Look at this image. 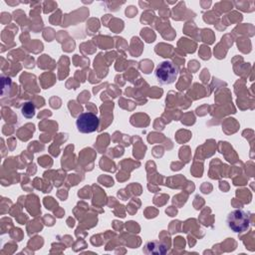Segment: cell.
Listing matches in <instances>:
<instances>
[{"label":"cell","mask_w":255,"mask_h":255,"mask_svg":"<svg viewBox=\"0 0 255 255\" xmlns=\"http://www.w3.org/2000/svg\"><path fill=\"white\" fill-rule=\"evenodd\" d=\"M99 118L91 112H85L80 114L76 120V127L78 130L82 133H91L96 131L99 128Z\"/></svg>","instance_id":"3957f363"},{"label":"cell","mask_w":255,"mask_h":255,"mask_svg":"<svg viewBox=\"0 0 255 255\" xmlns=\"http://www.w3.org/2000/svg\"><path fill=\"white\" fill-rule=\"evenodd\" d=\"M36 107L32 102H26L21 108V114L27 119H31L35 116Z\"/></svg>","instance_id":"5b68a950"},{"label":"cell","mask_w":255,"mask_h":255,"mask_svg":"<svg viewBox=\"0 0 255 255\" xmlns=\"http://www.w3.org/2000/svg\"><path fill=\"white\" fill-rule=\"evenodd\" d=\"M146 254H164L166 253V247L158 241L147 242L142 250Z\"/></svg>","instance_id":"277c9868"},{"label":"cell","mask_w":255,"mask_h":255,"mask_svg":"<svg viewBox=\"0 0 255 255\" xmlns=\"http://www.w3.org/2000/svg\"><path fill=\"white\" fill-rule=\"evenodd\" d=\"M226 223L232 231L244 232L250 226V215L243 209H235L228 214Z\"/></svg>","instance_id":"7a4b0ae2"},{"label":"cell","mask_w":255,"mask_h":255,"mask_svg":"<svg viewBox=\"0 0 255 255\" xmlns=\"http://www.w3.org/2000/svg\"><path fill=\"white\" fill-rule=\"evenodd\" d=\"M178 76V68L171 61L161 62L154 71L155 80L161 85H170Z\"/></svg>","instance_id":"6da1fadb"}]
</instances>
